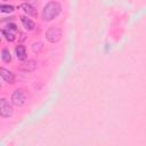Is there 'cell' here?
Returning <instances> with one entry per match:
<instances>
[{
  "label": "cell",
  "mask_w": 146,
  "mask_h": 146,
  "mask_svg": "<svg viewBox=\"0 0 146 146\" xmlns=\"http://www.w3.org/2000/svg\"><path fill=\"white\" fill-rule=\"evenodd\" d=\"M26 102V95L23 89H16L11 94V103L15 106H23Z\"/></svg>",
  "instance_id": "3957f363"
},
{
  "label": "cell",
  "mask_w": 146,
  "mask_h": 146,
  "mask_svg": "<svg viewBox=\"0 0 146 146\" xmlns=\"http://www.w3.org/2000/svg\"><path fill=\"white\" fill-rule=\"evenodd\" d=\"M0 72H1L0 75H1V78H2L3 81H6L7 83H14V81H15V74L11 71H9V70H7L5 67H1Z\"/></svg>",
  "instance_id": "8992f818"
},
{
  "label": "cell",
  "mask_w": 146,
  "mask_h": 146,
  "mask_svg": "<svg viewBox=\"0 0 146 146\" xmlns=\"http://www.w3.org/2000/svg\"><path fill=\"white\" fill-rule=\"evenodd\" d=\"M2 1H5V0H2Z\"/></svg>",
  "instance_id": "9a60e30c"
},
{
  "label": "cell",
  "mask_w": 146,
  "mask_h": 146,
  "mask_svg": "<svg viewBox=\"0 0 146 146\" xmlns=\"http://www.w3.org/2000/svg\"><path fill=\"white\" fill-rule=\"evenodd\" d=\"M62 38V30L57 26H51L46 31V39L50 43H56Z\"/></svg>",
  "instance_id": "7a4b0ae2"
},
{
  "label": "cell",
  "mask_w": 146,
  "mask_h": 146,
  "mask_svg": "<svg viewBox=\"0 0 146 146\" xmlns=\"http://www.w3.org/2000/svg\"><path fill=\"white\" fill-rule=\"evenodd\" d=\"M1 59L5 62V63H9L11 62V54L9 51L8 48H3L1 50Z\"/></svg>",
  "instance_id": "8fae6325"
},
{
  "label": "cell",
  "mask_w": 146,
  "mask_h": 146,
  "mask_svg": "<svg viewBox=\"0 0 146 146\" xmlns=\"http://www.w3.org/2000/svg\"><path fill=\"white\" fill-rule=\"evenodd\" d=\"M15 55L19 60H25L27 55H26V48L23 44H18L15 48Z\"/></svg>",
  "instance_id": "ba28073f"
},
{
  "label": "cell",
  "mask_w": 146,
  "mask_h": 146,
  "mask_svg": "<svg viewBox=\"0 0 146 146\" xmlns=\"http://www.w3.org/2000/svg\"><path fill=\"white\" fill-rule=\"evenodd\" d=\"M13 113H14V110H13L11 104H9L7 99L1 98L0 99V115L2 117H10Z\"/></svg>",
  "instance_id": "277c9868"
},
{
  "label": "cell",
  "mask_w": 146,
  "mask_h": 146,
  "mask_svg": "<svg viewBox=\"0 0 146 146\" xmlns=\"http://www.w3.org/2000/svg\"><path fill=\"white\" fill-rule=\"evenodd\" d=\"M19 18H21V22H22L23 26L25 27V30H27V31H32V30H34V27H35V23H34L31 18H29V16H24V15H22Z\"/></svg>",
  "instance_id": "52a82bcc"
},
{
  "label": "cell",
  "mask_w": 146,
  "mask_h": 146,
  "mask_svg": "<svg viewBox=\"0 0 146 146\" xmlns=\"http://www.w3.org/2000/svg\"><path fill=\"white\" fill-rule=\"evenodd\" d=\"M7 29L8 30H10V31H13V32H17V25L15 24V23H9V24H7Z\"/></svg>",
  "instance_id": "5bb4252c"
},
{
  "label": "cell",
  "mask_w": 146,
  "mask_h": 146,
  "mask_svg": "<svg viewBox=\"0 0 146 146\" xmlns=\"http://www.w3.org/2000/svg\"><path fill=\"white\" fill-rule=\"evenodd\" d=\"M15 10V8L10 5H1L0 6V11L1 13H13Z\"/></svg>",
  "instance_id": "4fadbf2b"
},
{
  "label": "cell",
  "mask_w": 146,
  "mask_h": 146,
  "mask_svg": "<svg viewBox=\"0 0 146 146\" xmlns=\"http://www.w3.org/2000/svg\"><path fill=\"white\" fill-rule=\"evenodd\" d=\"M62 11V6L57 1H49L44 5L41 11V18L44 22H50L55 19Z\"/></svg>",
  "instance_id": "6da1fadb"
},
{
  "label": "cell",
  "mask_w": 146,
  "mask_h": 146,
  "mask_svg": "<svg viewBox=\"0 0 146 146\" xmlns=\"http://www.w3.org/2000/svg\"><path fill=\"white\" fill-rule=\"evenodd\" d=\"M19 8L21 9H23L26 14H27V16H36V10H35V8L33 7V6H31L30 3H22L21 6H19Z\"/></svg>",
  "instance_id": "9c48e42d"
},
{
  "label": "cell",
  "mask_w": 146,
  "mask_h": 146,
  "mask_svg": "<svg viewBox=\"0 0 146 146\" xmlns=\"http://www.w3.org/2000/svg\"><path fill=\"white\" fill-rule=\"evenodd\" d=\"M42 49H43V44H42V42H40V41L34 42V43L32 44V51H33L34 54H39Z\"/></svg>",
  "instance_id": "7c38bea8"
},
{
  "label": "cell",
  "mask_w": 146,
  "mask_h": 146,
  "mask_svg": "<svg viewBox=\"0 0 146 146\" xmlns=\"http://www.w3.org/2000/svg\"><path fill=\"white\" fill-rule=\"evenodd\" d=\"M1 34H2V36H3L8 42H13V41H15V39H16L15 32H13V31H10V30H8V29H2V30H1Z\"/></svg>",
  "instance_id": "30bf717a"
},
{
  "label": "cell",
  "mask_w": 146,
  "mask_h": 146,
  "mask_svg": "<svg viewBox=\"0 0 146 146\" xmlns=\"http://www.w3.org/2000/svg\"><path fill=\"white\" fill-rule=\"evenodd\" d=\"M35 68H36V60H34V59H27L24 63H22L21 66L18 67L19 71L25 72V73L33 72Z\"/></svg>",
  "instance_id": "5b68a950"
}]
</instances>
